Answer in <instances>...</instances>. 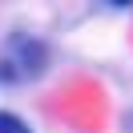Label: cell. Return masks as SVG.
Wrapping results in <instances>:
<instances>
[{
	"label": "cell",
	"mask_w": 133,
	"mask_h": 133,
	"mask_svg": "<svg viewBox=\"0 0 133 133\" xmlns=\"http://www.w3.org/2000/svg\"><path fill=\"white\" fill-rule=\"evenodd\" d=\"M8 44H12V61L20 65V73L36 77L44 65H49V44H44V41H36V36L16 32V36H8Z\"/></svg>",
	"instance_id": "cell-1"
},
{
	"label": "cell",
	"mask_w": 133,
	"mask_h": 133,
	"mask_svg": "<svg viewBox=\"0 0 133 133\" xmlns=\"http://www.w3.org/2000/svg\"><path fill=\"white\" fill-rule=\"evenodd\" d=\"M0 133H32V125L24 117H16L12 109H0Z\"/></svg>",
	"instance_id": "cell-2"
},
{
	"label": "cell",
	"mask_w": 133,
	"mask_h": 133,
	"mask_svg": "<svg viewBox=\"0 0 133 133\" xmlns=\"http://www.w3.org/2000/svg\"><path fill=\"white\" fill-rule=\"evenodd\" d=\"M16 77H20V65H16V61H0V85H12V81H16Z\"/></svg>",
	"instance_id": "cell-3"
}]
</instances>
